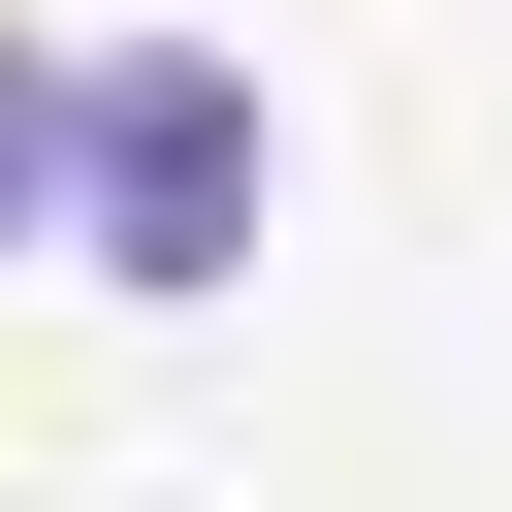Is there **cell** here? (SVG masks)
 Masks as SVG:
<instances>
[{
  "label": "cell",
  "mask_w": 512,
  "mask_h": 512,
  "mask_svg": "<svg viewBox=\"0 0 512 512\" xmlns=\"http://www.w3.org/2000/svg\"><path fill=\"white\" fill-rule=\"evenodd\" d=\"M256 192H288V128H256L224 32H64V64H32V256H96V288H224Z\"/></svg>",
  "instance_id": "6da1fadb"
}]
</instances>
